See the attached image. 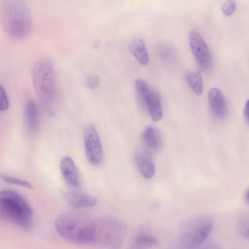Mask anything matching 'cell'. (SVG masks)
<instances>
[{
    "instance_id": "obj_1",
    "label": "cell",
    "mask_w": 249,
    "mask_h": 249,
    "mask_svg": "<svg viewBox=\"0 0 249 249\" xmlns=\"http://www.w3.org/2000/svg\"><path fill=\"white\" fill-rule=\"evenodd\" d=\"M0 20L4 32L15 39L25 38L31 31L32 17L25 0H0Z\"/></svg>"
},
{
    "instance_id": "obj_2",
    "label": "cell",
    "mask_w": 249,
    "mask_h": 249,
    "mask_svg": "<svg viewBox=\"0 0 249 249\" xmlns=\"http://www.w3.org/2000/svg\"><path fill=\"white\" fill-rule=\"evenodd\" d=\"M32 80L36 96L47 112L54 114L57 85L53 66L47 59L38 61L32 69Z\"/></svg>"
},
{
    "instance_id": "obj_3",
    "label": "cell",
    "mask_w": 249,
    "mask_h": 249,
    "mask_svg": "<svg viewBox=\"0 0 249 249\" xmlns=\"http://www.w3.org/2000/svg\"><path fill=\"white\" fill-rule=\"evenodd\" d=\"M93 220L78 211L60 215L55 223L56 230L65 240L77 244L90 243Z\"/></svg>"
},
{
    "instance_id": "obj_4",
    "label": "cell",
    "mask_w": 249,
    "mask_h": 249,
    "mask_svg": "<svg viewBox=\"0 0 249 249\" xmlns=\"http://www.w3.org/2000/svg\"><path fill=\"white\" fill-rule=\"evenodd\" d=\"M0 214L4 220L25 230L33 226V211L19 193L4 190L0 194Z\"/></svg>"
},
{
    "instance_id": "obj_5",
    "label": "cell",
    "mask_w": 249,
    "mask_h": 249,
    "mask_svg": "<svg viewBox=\"0 0 249 249\" xmlns=\"http://www.w3.org/2000/svg\"><path fill=\"white\" fill-rule=\"evenodd\" d=\"M126 231V225L117 218H99L92 221L90 243L107 248H119L124 241Z\"/></svg>"
},
{
    "instance_id": "obj_6",
    "label": "cell",
    "mask_w": 249,
    "mask_h": 249,
    "mask_svg": "<svg viewBox=\"0 0 249 249\" xmlns=\"http://www.w3.org/2000/svg\"><path fill=\"white\" fill-rule=\"evenodd\" d=\"M213 229V220L208 215H199L190 218L181 227V243L185 248H196L208 238Z\"/></svg>"
},
{
    "instance_id": "obj_7",
    "label": "cell",
    "mask_w": 249,
    "mask_h": 249,
    "mask_svg": "<svg viewBox=\"0 0 249 249\" xmlns=\"http://www.w3.org/2000/svg\"><path fill=\"white\" fill-rule=\"evenodd\" d=\"M84 142L87 158L91 164L98 165L103 159V150L96 128L88 124L84 129Z\"/></svg>"
},
{
    "instance_id": "obj_8",
    "label": "cell",
    "mask_w": 249,
    "mask_h": 249,
    "mask_svg": "<svg viewBox=\"0 0 249 249\" xmlns=\"http://www.w3.org/2000/svg\"><path fill=\"white\" fill-rule=\"evenodd\" d=\"M191 51L200 67L204 70L210 69L212 64L209 49L201 35L196 31H190L189 36Z\"/></svg>"
},
{
    "instance_id": "obj_9",
    "label": "cell",
    "mask_w": 249,
    "mask_h": 249,
    "mask_svg": "<svg viewBox=\"0 0 249 249\" xmlns=\"http://www.w3.org/2000/svg\"><path fill=\"white\" fill-rule=\"evenodd\" d=\"M24 126L29 134L37 133L39 127V115L36 103L30 100L25 103L23 110Z\"/></svg>"
},
{
    "instance_id": "obj_10",
    "label": "cell",
    "mask_w": 249,
    "mask_h": 249,
    "mask_svg": "<svg viewBox=\"0 0 249 249\" xmlns=\"http://www.w3.org/2000/svg\"><path fill=\"white\" fill-rule=\"evenodd\" d=\"M60 168L63 178L70 186L74 188L81 186L82 182L80 173L70 157L65 156L61 159Z\"/></svg>"
},
{
    "instance_id": "obj_11",
    "label": "cell",
    "mask_w": 249,
    "mask_h": 249,
    "mask_svg": "<svg viewBox=\"0 0 249 249\" xmlns=\"http://www.w3.org/2000/svg\"><path fill=\"white\" fill-rule=\"evenodd\" d=\"M208 101L213 115L217 119L224 118L227 114L228 108L221 91L215 88H212L208 92Z\"/></svg>"
},
{
    "instance_id": "obj_12",
    "label": "cell",
    "mask_w": 249,
    "mask_h": 249,
    "mask_svg": "<svg viewBox=\"0 0 249 249\" xmlns=\"http://www.w3.org/2000/svg\"><path fill=\"white\" fill-rule=\"evenodd\" d=\"M64 196L69 205L74 208H92L97 203L96 197L78 191H66Z\"/></svg>"
},
{
    "instance_id": "obj_13",
    "label": "cell",
    "mask_w": 249,
    "mask_h": 249,
    "mask_svg": "<svg viewBox=\"0 0 249 249\" xmlns=\"http://www.w3.org/2000/svg\"><path fill=\"white\" fill-rule=\"evenodd\" d=\"M135 161L141 175L145 178L154 177L156 166L151 156L147 151L138 150L135 156Z\"/></svg>"
},
{
    "instance_id": "obj_14",
    "label": "cell",
    "mask_w": 249,
    "mask_h": 249,
    "mask_svg": "<svg viewBox=\"0 0 249 249\" xmlns=\"http://www.w3.org/2000/svg\"><path fill=\"white\" fill-rule=\"evenodd\" d=\"M147 110L154 122H158L162 118V109L161 107L160 96L159 93L153 89H151L148 97Z\"/></svg>"
},
{
    "instance_id": "obj_15",
    "label": "cell",
    "mask_w": 249,
    "mask_h": 249,
    "mask_svg": "<svg viewBox=\"0 0 249 249\" xmlns=\"http://www.w3.org/2000/svg\"><path fill=\"white\" fill-rule=\"evenodd\" d=\"M129 50L139 62L146 65L149 61V57L145 45L141 39L133 40L129 45Z\"/></svg>"
},
{
    "instance_id": "obj_16",
    "label": "cell",
    "mask_w": 249,
    "mask_h": 249,
    "mask_svg": "<svg viewBox=\"0 0 249 249\" xmlns=\"http://www.w3.org/2000/svg\"><path fill=\"white\" fill-rule=\"evenodd\" d=\"M143 138L146 145L153 149L158 150L161 147L162 141L160 133L154 126H149L145 128Z\"/></svg>"
},
{
    "instance_id": "obj_17",
    "label": "cell",
    "mask_w": 249,
    "mask_h": 249,
    "mask_svg": "<svg viewBox=\"0 0 249 249\" xmlns=\"http://www.w3.org/2000/svg\"><path fill=\"white\" fill-rule=\"evenodd\" d=\"M185 77L192 90L196 95H200L203 89L202 79L200 73L193 70L185 72Z\"/></svg>"
},
{
    "instance_id": "obj_18",
    "label": "cell",
    "mask_w": 249,
    "mask_h": 249,
    "mask_svg": "<svg viewBox=\"0 0 249 249\" xmlns=\"http://www.w3.org/2000/svg\"><path fill=\"white\" fill-rule=\"evenodd\" d=\"M137 96L141 106L147 109V104L151 89L146 83L141 79L136 80L135 83Z\"/></svg>"
},
{
    "instance_id": "obj_19",
    "label": "cell",
    "mask_w": 249,
    "mask_h": 249,
    "mask_svg": "<svg viewBox=\"0 0 249 249\" xmlns=\"http://www.w3.org/2000/svg\"><path fill=\"white\" fill-rule=\"evenodd\" d=\"M158 239L152 235L147 234L140 235L136 237L135 243L138 247H151L157 245Z\"/></svg>"
},
{
    "instance_id": "obj_20",
    "label": "cell",
    "mask_w": 249,
    "mask_h": 249,
    "mask_svg": "<svg viewBox=\"0 0 249 249\" xmlns=\"http://www.w3.org/2000/svg\"><path fill=\"white\" fill-rule=\"evenodd\" d=\"M0 178L3 182L7 183L17 185L28 189H31L32 188V185L30 182L17 178L5 175H1Z\"/></svg>"
},
{
    "instance_id": "obj_21",
    "label": "cell",
    "mask_w": 249,
    "mask_h": 249,
    "mask_svg": "<svg viewBox=\"0 0 249 249\" xmlns=\"http://www.w3.org/2000/svg\"><path fill=\"white\" fill-rule=\"evenodd\" d=\"M236 8V2L234 0H227L222 6L223 13L227 16L232 14Z\"/></svg>"
},
{
    "instance_id": "obj_22",
    "label": "cell",
    "mask_w": 249,
    "mask_h": 249,
    "mask_svg": "<svg viewBox=\"0 0 249 249\" xmlns=\"http://www.w3.org/2000/svg\"><path fill=\"white\" fill-rule=\"evenodd\" d=\"M9 107V101L3 87L0 86V110L2 111L8 109Z\"/></svg>"
},
{
    "instance_id": "obj_23",
    "label": "cell",
    "mask_w": 249,
    "mask_h": 249,
    "mask_svg": "<svg viewBox=\"0 0 249 249\" xmlns=\"http://www.w3.org/2000/svg\"><path fill=\"white\" fill-rule=\"evenodd\" d=\"M100 83V78L97 75H90L86 79L87 86L91 89L96 88Z\"/></svg>"
},
{
    "instance_id": "obj_24",
    "label": "cell",
    "mask_w": 249,
    "mask_h": 249,
    "mask_svg": "<svg viewBox=\"0 0 249 249\" xmlns=\"http://www.w3.org/2000/svg\"><path fill=\"white\" fill-rule=\"evenodd\" d=\"M244 112L245 119L249 123V99L248 100L246 103Z\"/></svg>"
},
{
    "instance_id": "obj_25",
    "label": "cell",
    "mask_w": 249,
    "mask_h": 249,
    "mask_svg": "<svg viewBox=\"0 0 249 249\" xmlns=\"http://www.w3.org/2000/svg\"><path fill=\"white\" fill-rule=\"evenodd\" d=\"M245 198L247 201L249 203V189L248 190L246 193Z\"/></svg>"
},
{
    "instance_id": "obj_26",
    "label": "cell",
    "mask_w": 249,
    "mask_h": 249,
    "mask_svg": "<svg viewBox=\"0 0 249 249\" xmlns=\"http://www.w3.org/2000/svg\"><path fill=\"white\" fill-rule=\"evenodd\" d=\"M248 227L249 229V216H248Z\"/></svg>"
}]
</instances>
